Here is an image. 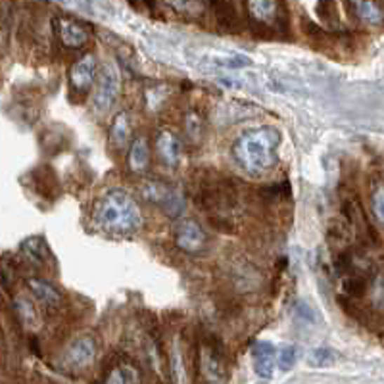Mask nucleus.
Here are the masks:
<instances>
[{
  "label": "nucleus",
  "instance_id": "10",
  "mask_svg": "<svg viewBox=\"0 0 384 384\" xmlns=\"http://www.w3.org/2000/svg\"><path fill=\"white\" fill-rule=\"evenodd\" d=\"M250 20L260 25H275L281 20V0H244Z\"/></svg>",
  "mask_w": 384,
  "mask_h": 384
},
{
  "label": "nucleus",
  "instance_id": "20",
  "mask_svg": "<svg viewBox=\"0 0 384 384\" xmlns=\"http://www.w3.org/2000/svg\"><path fill=\"white\" fill-rule=\"evenodd\" d=\"M14 307H15V313H18V317H20V321H22V325L25 326V329H39V325H41V317H39V312H37L35 304L31 302L29 298L23 296V294H20V296H15L14 300Z\"/></svg>",
  "mask_w": 384,
  "mask_h": 384
},
{
  "label": "nucleus",
  "instance_id": "11",
  "mask_svg": "<svg viewBox=\"0 0 384 384\" xmlns=\"http://www.w3.org/2000/svg\"><path fill=\"white\" fill-rule=\"evenodd\" d=\"M156 152L160 156V160L169 167H175L181 161L183 146L179 137L175 135L173 131L161 129L156 135Z\"/></svg>",
  "mask_w": 384,
  "mask_h": 384
},
{
  "label": "nucleus",
  "instance_id": "19",
  "mask_svg": "<svg viewBox=\"0 0 384 384\" xmlns=\"http://www.w3.org/2000/svg\"><path fill=\"white\" fill-rule=\"evenodd\" d=\"M104 384H140V373L133 363H117L110 369Z\"/></svg>",
  "mask_w": 384,
  "mask_h": 384
},
{
  "label": "nucleus",
  "instance_id": "5",
  "mask_svg": "<svg viewBox=\"0 0 384 384\" xmlns=\"http://www.w3.org/2000/svg\"><path fill=\"white\" fill-rule=\"evenodd\" d=\"M198 367L202 375L204 384H225L227 383V365L219 350L210 344L202 342L198 350Z\"/></svg>",
  "mask_w": 384,
  "mask_h": 384
},
{
  "label": "nucleus",
  "instance_id": "14",
  "mask_svg": "<svg viewBox=\"0 0 384 384\" xmlns=\"http://www.w3.org/2000/svg\"><path fill=\"white\" fill-rule=\"evenodd\" d=\"M27 289L31 290V294L35 296L37 302H41L48 310H56L62 304L60 290L52 283H48V281H44V279L31 277V279H27Z\"/></svg>",
  "mask_w": 384,
  "mask_h": 384
},
{
  "label": "nucleus",
  "instance_id": "12",
  "mask_svg": "<svg viewBox=\"0 0 384 384\" xmlns=\"http://www.w3.org/2000/svg\"><path fill=\"white\" fill-rule=\"evenodd\" d=\"M275 346L267 340L256 342L254 348H252V362H254L256 375L260 378H273V371H275L277 363Z\"/></svg>",
  "mask_w": 384,
  "mask_h": 384
},
{
  "label": "nucleus",
  "instance_id": "18",
  "mask_svg": "<svg viewBox=\"0 0 384 384\" xmlns=\"http://www.w3.org/2000/svg\"><path fill=\"white\" fill-rule=\"evenodd\" d=\"M169 377L171 384H187V367H185V357H183V350L179 340H173L171 348H169Z\"/></svg>",
  "mask_w": 384,
  "mask_h": 384
},
{
  "label": "nucleus",
  "instance_id": "7",
  "mask_svg": "<svg viewBox=\"0 0 384 384\" xmlns=\"http://www.w3.org/2000/svg\"><path fill=\"white\" fill-rule=\"evenodd\" d=\"M54 29L65 48H73V51L87 46L88 39H91L87 25L73 18H67V15H60L54 20Z\"/></svg>",
  "mask_w": 384,
  "mask_h": 384
},
{
  "label": "nucleus",
  "instance_id": "30",
  "mask_svg": "<svg viewBox=\"0 0 384 384\" xmlns=\"http://www.w3.org/2000/svg\"><path fill=\"white\" fill-rule=\"evenodd\" d=\"M326 8L329 10H317V14L321 15V20H325L329 25H336L338 23V8L334 4V0H326Z\"/></svg>",
  "mask_w": 384,
  "mask_h": 384
},
{
  "label": "nucleus",
  "instance_id": "25",
  "mask_svg": "<svg viewBox=\"0 0 384 384\" xmlns=\"http://www.w3.org/2000/svg\"><path fill=\"white\" fill-rule=\"evenodd\" d=\"M145 354H146V359H148V363H150V367L154 369V373H156V375H160V377H164L161 355H160V352H158V346H156V342H154L152 338H146Z\"/></svg>",
  "mask_w": 384,
  "mask_h": 384
},
{
  "label": "nucleus",
  "instance_id": "9",
  "mask_svg": "<svg viewBox=\"0 0 384 384\" xmlns=\"http://www.w3.org/2000/svg\"><path fill=\"white\" fill-rule=\"evenodd\" d=\"M96 340L88 334H83L79 338L69 344V348L65 352V363L72 369H85L96 357Z\"/></svg>",
  "mask_w": 384,
  "mask_h": 384
},
{
  "label": "nucleus",
  "instance_id": "15",
  "mask_svg": "<svg viewBox=\"0 0 384 384\" xmlns=\"http://www.w3.org/2000/svg\"><path fill=\"white\" fill-rule=\"evenodd\" d=\"M20 250H22V254L25 258H29L37 265H48L52 261L48 242L44 240V237H39V234H33V237H27L25 240H22Z\"/></svg>",
  "mask_w": 384,
  "mask_h": 384
},
{
  "label": "nucleus",
  "instance_id": "22",
  "mask_svg": "<svg viewBox=\"0 0 384 384\" xmlns=\"http://www.w3.org/2000/svg\"><path fill=\"white\" fill-rule=\"evenodd\" d=\"M336 362H338V354L333 348H325V346L312 350L307 355V365L315 367V369H325V367H331Z\"/></svg>",
  "mask_w": 384,
  "mask_h": 384
},
{
  "label": "nucleus",
  "instance_id": "6",
  "mask_svg": "<svg viewBox=\"0 0 384 384\" xmlns=\"http://www.w3.org/2000/svg\"><path fill=\"white\" fill-rule=\"evenodd\" d=\"M175 244L187 254H202L208 246V234L194 219H181L175 225Z\"/></svg>",
  "mask_w": 384,
  "mask_h": 384
},
{
  "label": "nucleus",
  "instance_id": "4",
  "mask_svg": "<svg viewBox=\"0 0 384 384\" xmlns=\"http://www.w3.org/2000/svg\"><path fill=\"white\" fill-rule=\"evenodd\" d=\"M140 192H143V198H145L146 202L154 204V206H160L169 218H179L183 210H185L183 196L171 185H167L164 181L143 183Z\"/></svg>",
  "mask_w": 384,
  "mask_h": 384
},
{
  "label": "nucleus",
  "instance_id": "32",
  "mask_svg": "<svg viewBox=\"0 0 384 384\" xmlns=\"http://www.w3.org/2000/svg\"><path fill=\"white\" fill-rule=\"evenodd\" d=\"M64 2H65V0H64Z\"/></svg>",
  "mask_w": 384,
  "mask_h": 384
},
{
  "label": "nucleus",
  "instance_id": "21",
  "mask_svg": "<svg viewBox=\"0 0 384 384\" xmlns=\"http://www.w3.org/2000/svg\"><path fill=\"white\" fill-rule=\"evenodd\" d=\"M208 62L218 67H227V69H242V67L252 65V60L244 54H211Z\"/></svg>",
  "mask_w": 384,
  "mask_h": 384
},
{
  "label": "nucleus",
  "instance_id": "13",
  "mask_svg": "<svg viewBox=\"0 0 384 384\" xmlns=\"http://www.w3.org/2000/svg\"><path fill=\"white\" fill-rule=\"evenodd\" d=\"M350 12L367 25H383L384 8L378 4V0H344Z\"/></svg>",
  "mask_w": 384,
  "mask_h": 384
},
{
  "label": "nucleus",
  "instance_id": "29",
  "mask_svg": "<svg viewBox=\"0 0 384 384\" xmlns=\"http://www.w3.org/2000/svg\"><path fill=\"white\" fill-rule=\"evenodd\" d=\"M342 289L348 296H362L365 292V279L363 277H348L342 281Z\"/></svg>",
  "mask_w": 384,
  "mask_h": 384
},
{
  "label": "nucleus",
  "instance_id": "8",
  "mask_svg": "<svg viewBox=\"0 0 384 384\" xmlns=\"http://www.w3.org/2000/svg\"><path fill=\"white\" fill-rule=\"evenodd\" d=\"M96 77V58L95 54L81 56L69 69V83L77 95H87L95 85Z\"/></svg>",
  "mask_w": 384,
  "mask_h": 384
},
{
  "label": "nucleus",
  "instance_id": "1",
  "mask_svg": "<svg viewBox=\"0 0 384 384\" xmlns=\"http://www.w3.org/2000/svg\"><path fill=\"white\" fill-rule=\"evenodd\" d=\"M281 140H283V135L273 125H261V127L244 131L232 143V160L244 173H267L279 161Z\"/></svg>",
  "mask_w": 384,
  "mask_h": 384
},
{
  "label": "nucleus",
  "instance_id": "28",
  "mask_svg": "<svg viewBox=\"0 0 384 384\" xmlns=\"http://www.w3.org/2000/svg\"><path fill=\"white\" fill-rule=\"evenodd\" d=\"M371 206L380 223H384V185H377L371 192Z\"/></svg>",
  "mask_w": 384,
  "mask_h": 384
},
{
  "label": "nucleus",
  "instance_id": "26",
  "mask_svg": "<svg viewBox=\"0 0 384 384\" xmlns=\"http://www.w3.org/2000/svg\"><path fill=\"white\" fill-rule=\"evenodd\" d=\"M296 348L294 346H283L279 355H277V367L283 371V373H289V371L294 369V365H296Z\"/></svg>",
  "mask_w": 384,
  "mask_h": 384
},
{
  "label": "nucleus",
  "instance_id": "17",
  "mask_svg": "<svg viewBox=\"0 0 384 384\" xmlns=\"http://www.w3.org/2000/svg\"><path fill=\"white\" fill-rule=\"evenodd\" d=\"M131 137V119L127 112H117L110 127V143L116 148H125Z\"/></svg>",
  "mask_w": 384,
  "mask_h": 384
},
{
  "label": "nucleus",
  "instance_id": "2",
  "mask_svg": "<svg viewBox=\"0 0 384 384\" xmlns=\"http://www.w3.org/2000/svg\"><path fill=\"white\" fill-rule=\"evenodd\" d=\"M96 227L112 237H133L143 229L145 218L137 200L124 189H108L95 206Z\"/></svg>",
  "mask_w": 384,
  "mask_h": 384
},
{
  "label": "nucleus",
  "instance_id": "23",
  "mask_svg": "<svg viewBox=\"0 0 384 384\" xmlns=\"http://www.w3.org/2000/svg\"><path fill=\"white\" fill-rule=\"evenodd\" d=\"M167 4L173 8V10H177L179 14L190 15V18L204 14L202 0H167Z\"/></svg>",
  "mask_w": 384,
  "mask_h": 384
},
{
  "label": "nucleus",
  "instance_id": "27",
  "mask_svg": "<svg viewBox=\"0 0 384 384\" xmlns=\"http://www.w3.org/2000/svg\"><path fill=\"white\" fill-rule=\"evenodd\" d=\"M371 298H373V305L384 312V273H378L373 281V289H371Z\"/></svg>",
  "mask_w": 384,
  "mask_h": 384
},
{
  "label": "nucleus",
  "instance_id": "24",
  "mask_svg": "<svg viewBox=\"0 0 384 384\" xmlns=\"http://www.w3.org/2000/svg\"><path fill=\"white\" fill-rule=\"evenodd\" d=\"M185 127H187V135H189L190 140H192L194 145H198L204 135V121L202 117L198 116L194 110H190L189 114H187V117H185Z\"/></svg>",
  "mask_w": 384,
  "mask_h": 384
},
{
  "label": "nucleus",
  "instance_id": "3",
  "mask_svg": "<svg viewBox=\"0 0 384 384\" xmlns=\"http://www.w3.org/2000/svg\"><path fill=\"white\" fill-rule=\"evenodd\" d=\"M121 93V77L117 67L112 62L100 65L96 75V91L93 96V110L96 114H106L116 104L117 96Z\"/></svg>",
  "mask_w": 384,
  "mask_h": 384
},
{
  "label": "nucleus",
  "instance_id": "16",
  "mask_svg": "<svg viewBox=\"0 0 384 384\" xmlns=\"http://www.w3.org/2000/svg\"><path fill=\"white\" fill-rule=\"evenodd\" d=\"M129 169L133 173H143L150 166V146L146 137H137L129 148Z\"/></svg>",
  "mask_w": 384,
  "mask_h": 384
},
{
  "label": "nucleus",
  "instance_id": "31",
  "mask_svg": "<svg viewBox=\"0 0 384 384\" xmlns=\"http://www.w3.org/2000/svg\"><path fill=\"white\" fill-rule=\"evenodd\" d=\"M298 307H302V312H296L302 319H305L307 323H312V321H315V313H313V310L310 307V305L305 304H298Z\"/></svg>",
  "mask_w": 384,
  "mask_h": 384
}]
</instances>
